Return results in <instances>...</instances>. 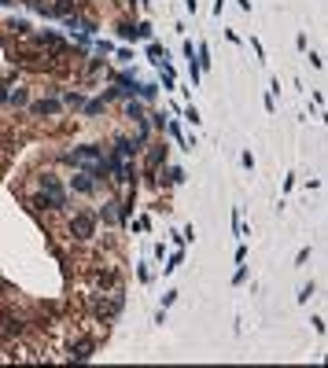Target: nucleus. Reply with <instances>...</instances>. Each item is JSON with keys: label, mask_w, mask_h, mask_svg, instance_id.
Masks as SVG:
<instances>
[{"label": "nucleus", "mask_w": 328, "mask_h": 368, "mask_svg": "<svg viewBox=\"0 0 328 368\" xmlns=\"http://www.w3.org/2000/svg\"><path fill=\"white\" fill-rule=\"evenodd\" d=\"M41 188H44V199H52V206H63L67 202V195H63V188H59V181L52 173L41 177Z\"/></svg>", "instance_id": "obj_1"}, {"label": "nucleus", "mask_w": 328, "mask_h": 368, "mask_svg": "<svg viewBox=\"0 0 328 368\" xmlns=\"http://www.w3.org/2000/svg\"><path fill=\"white\" fill-rule=\"evenodd\" d=\"M70 228H74L77 236H93V218H89V214H77V218L70 221Z\"/></svg>", "instance_id": "obj_2"}, {"label": "nucleus", "mask_w": 328, "mask_h": 368, "mask_svg": "<svg viewBox=\"0 0 328 368\" xmlns=\"http://www.w3.org/2000/svg\"><path fill=\"white\" fill-rule=\"evenodd\" d=\"M74 188H77V192H93V188H96L93 173H77V177H74Z\"/></svg>", "instance_id": "obj_3"}, {"label": "nucleus", "mask_w": 328, "mask_h": 368, "mask_svg": "<svg viewBox=\"0 0 328 368\" xmlns=\"http://www.w3.org/2000/svg\"><path fill=\"white\" fill-rule=\"evenodd\" d=\"M59 110V103L56 100H41V103H34V114H56Z\"/></svg>", "instance_id": "obj_4"}, {"label": "nucleus", "mask_w": 328, "mask_h": 368, "mask_svg": "<svg viewBox=\"0 0 328 368\" xmlns=\"http://www.w3.org/2000/svg\"><path fill=\"white\" fill-rule=\"evenodd\" d=\"M70 357H74V361H89V357H93V343H81Z\"/></svg>", "instance_id": "obj_5"}, {"label": "nucleus", "mask_w": 328, "mask_h": 368, "mask_svg": "<svg viewBox=\"0 0 328 368\" xmlns=\"http://www.w3.org/2000/svg\"><path fill=\"white\" fill-rule=\"evenodd\" d=\"M162 159H166V151H159V147H155V151H152V155H148V166H159V162H162Z\"/></svg>", "instance_id": "obj_6"}, {"label": "nucleus", "mask_w": 328, "mask_h": 368, "mask_svg": "<svg viewBox=\"0 0 328 368\" xmlns=\"http://www.w3.org/2000/svg\"><path fill=\"white\" fill-rule=\"evenodd\" d=\"M129 118H136V122H144V110H140V103H129Z\"/></svg>", "instance_id": "obj_7"}, {"label": "nucleus", "mask_w": 328, "mask_h": 368, "mask_svg": "<svg viewBox=\"0 0 328 368\" xmlns=\"http://www.w3.org/2000/svg\"><path fill=\"white\" fill-rule=\"evenodd\" d=\"M8 100H11V103H26V92L15 89V92H8Z\"/></svg>", "instance_id": "obj_8"}, {"label": "nucleus", "mask_w": 328, "mask_h": 368, "mask_svg": "<svg viewBox=\"0 0 328 368\" xmlns=\"http://www.w3.org/2000/svg\"><path fill=\"white\" fill-rule=\"evenodd\" d=\"M103 103H107V100H93L89 107H85V114H96V110H103Z\"/></svg>", "instance_id": "obj_9"}, {"label": "nucleus", "mask_w": 328, "mask_h": 368, "mask_svg": "<svg viewBox=\"0 0 328 368\" xmlns=\"http://www.w3.org/2000/svg\"><path fill=\"white\" fill-rule=\"evenodd\" d=\"M63 100H67L70 107H81V96H77V92H67V96H63Z\"/></svg>", "instance_id": "obj_10"}]
</instances>
